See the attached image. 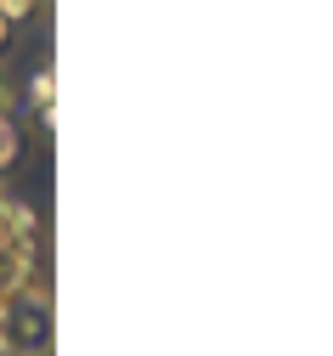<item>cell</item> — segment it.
<instances>
[{"label": "cell", "mask_w": 333, "mask_h": 356, "mask_svg": "<svg viewBox=\"0 0 333 356\" xmlns=\"http://www.w3.org/2000/svg\"><path fill=\"white\" fill-rule=\"evenodd\" d=\"M12 102H17V85L6 74V63H0V113H12Z\"/></svg>", "instance_id": "5"}, {"label": "cell", "mask_w": 333, "mask_h": 356, "mask_svg": "<svg viewBox=\"0 0 333 356\" xmlns=\"http://www.w3.org/2000/svg\"><path fill=\"white\" fill-rule=\"evenodd\" d=\"M17 159H23V124L12 113H0V175H6Z\"/></svg>", "instance_id": "3"}, {"label": "cell", "mask_w": 333, "mask_h": 356, "mask_svg": "<svg viewBox=\"0 0 333 356\" xmlns=\"http://www.w3.org/2000/svg\"><path fill=\"white\" fill-rule=\"evenodd\" d=\"M12 40H17V23H12L6 12H0V57H6V51H12Z\"/></svg>", "instance_id": "6"}, {"label": "cell", "mask_w": 333, "mask_h": 356, "mask_svg": "<svg viewBox=\"0 0 333 356\" xmlns=\"http://www.w3.org/2000/svg\"><path fill=\"white\" fill-rule=\"evenodd\" d=\"M0 356H51V289L45 283L0 305Z\"/></svg>", "instance_id": "2"}, {"label": "cell", "mask_w": 333, "mask_h": 356, "mask_svg": "<svg viewBox=\"0 0 333 356\" xmlns=\"http://www.w3.org/2000/svg\"><path fill=\"white\" fill-rule=\"evenodd\" d=\"M51 102H57V79H51V68H40L34 74V108H40V119H51Z\"/></svg>", "instance_id": "4"}, {"label": "cell", "mask_w": 333, "mask_h": 356, "mask_svg": "<svg viewBox=\"0 0 333 356\" xmlns=\"http://www.w3.org/2000/svg\"><path fill=\"white\" fill-rule=\"evenodd\" d=\"M45 283L40 277V232H34V215L23 198L0 193V305L12 294Z\"/></svg>", "instance_id": "1"}]
</instances>
